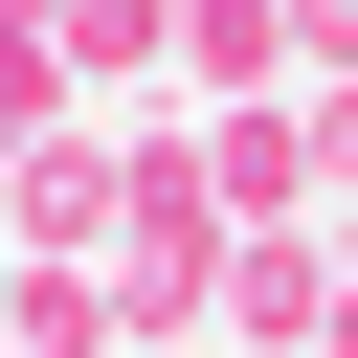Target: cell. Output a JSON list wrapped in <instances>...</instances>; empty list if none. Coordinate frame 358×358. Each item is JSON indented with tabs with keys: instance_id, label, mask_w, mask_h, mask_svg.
<instances>
[{
	"instance_id": "cell-3",
	"label": "cell",
	"mask_w": 358,
	"mask_h": 358,
	"mask_svg": "<svg viewBox=\"0 0 358 358\" xmlns=\"http://www.w3.org/2000/svg\"><path fill=\"white\" fill-rule=\"evenodd\" d=\"M157 45V0H67V67H134Z\"/></svg>"
},
{
	"instance_id": "cell-2",
	"label": "cell",
	"mask_w": 358,
	"mask_h": 358,
	"mask_svg": "<svg viewBox=\"0 0 358 358\" xmlns=\"http://www.w3.org/2000/svg\"><path fill=\"white\" fill-rule=\"evenodd\" d=\"M90 336H112V291H67V268H22V336H0V358H90Z\"/></svg>"
},
{
	"instance_id": "cell-1",
	"label": "cell",
	"mask_w": 358,
	"mask_h": 358,
	"mask_svg": "<svg viewBox=\"0 0 358 358\" xmlns=\"http://www.w3.org/2000/svg\"><path fill=\"white\" fill-rule=\"evenodd\" d=\"M22 224H45V246L112 224V157H90V134H22Z\"/></svg>"
}]
</instances>
